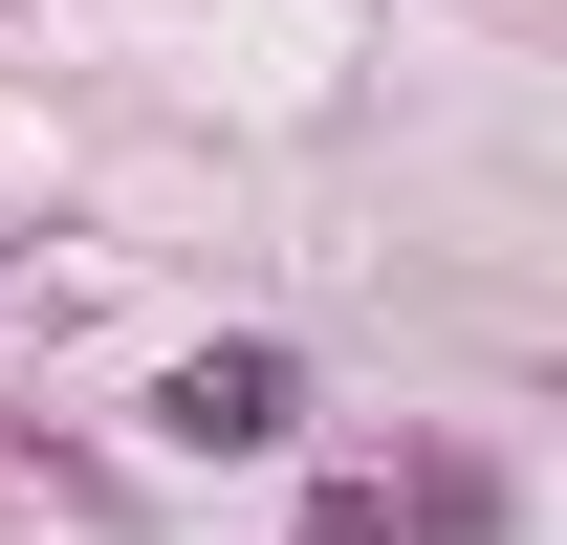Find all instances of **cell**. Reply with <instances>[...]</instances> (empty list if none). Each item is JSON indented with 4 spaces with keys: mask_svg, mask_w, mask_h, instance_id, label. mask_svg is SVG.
Listing matches in <instances>:
<instances>
[{
    "mask_svg": "<svg viewBox=\"0 0 567 545\" xmlns=\"http://www.w3.org/2000/svg\"><path fill=\"white\" fill-rule=\"evenodd\" d=\"M153 436H175V459H262V436H306V371H284V349H197V371L153 393Z\"/></svg>",
    "mask_w": 567,
    "mask_h": 545,
    "instance_id": "obj_1",
    "label": "cell"
}]
</instances>
